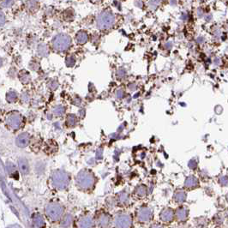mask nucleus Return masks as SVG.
Listing matches in <instances>:
<instances>
[{"label": "nucleus", "mask_w": 228, "mask_h": 228, "mask_svg": "<svg viewBox=\"0 0 228 228\" xmlns=\"http://www.w3.org/2000/svg\"><path fill=\"white\" fill-rule=\"evenodd\" d=\"M114 224L118 227H129L132 224V219L129 215L122 214L115 217Z\"/></svg>", "instance_id": "f257e3e1"}, {"label": "nucleus", "mask_w": 228, "mask_h": 228, "mask_svg": "<svg viewBox=\"0 0 228 228\" xmlns=\"http://www.w3.org/2000/svg\"><path fill=\"white\" fill-rule=\"evenodd\" d=\"M95 182L94 177L92 176V174L87 172V173H81L78 176V183L81 185V186L84 187V188H90L93 185Z\"/></svg>", "instance_id": "f03ea898"}, {"label": "nucleus", "mask_w": 228, "mask_h": 228, "mask_svg": "<svg viewBox=\"0 0 228 228\" xmlns=\"http://www.w3.org/2000/svg\"><path fill=\"white\" fill-rule=\"evenodd\" d=\"M152 210L149 207H142L137 212V218L141 222H148L152 218Z\"/></svg>", "instance_id": "7ed1b4c3"}, {"label": "nucleus", "mask_w": 228, "mask_h": 228, "mask_svg": "<svg viewBox=\"0 0 228 228\" xmlns=\"http://www.w3.org/2000/svg\"><path fill=\"white\" fill-rule=\"evenodd\" d=\"M62 212H63L62 207L58 204H52L48 207V208L47 209V214H48L50 218L53 219H58L62 215Z\"/></svg>", "instance_id": "20e7f679"}, {"label": "nucleus", "mask_w": 228, "mask_h": 228, "mask_svg": "<svg viewBox=\"0 0 228 228\" xmlns=\"http://www.w3.org/2000/svg\"><path fill=\"white\" fill-rule=\"evenodd\" d=\"M68 178L65 174H62L61 172H58L53 176V183L55 184L57 187L58 188H65L68 183Z\"/></svg>", "instance_id": "39448f33"}, {"label": "nucleus", "mask_w": 228, "mask_h": 228, "mask_svg": "<svg viewBox=\"0 0 228 228\" xmlns=\"http://www.w3.org/2000/svg\"><path fill=\"white\" fill-rule=\"evenodd\" d=\"M7 123L11 128L17 129L21 124V117L18 114H15V113L10 114L7 118Z\"/></svg>", "instance_id": "423d86ee"}, {"label": "nucleus", "mask_w": 228, "mask_h": 228, "mask_svg": "<svg viewBox=\"0 0 228 228\" xmlns=\"http://www.w3.org/2000/svg\"><path fill=\"white\" fill-rule=\"evenodd\" d=\"M160 219L161 220H163L164 222H171L173 219V211L171 208H166L164 209L161 213H160Z\"/></svg>", "instance_id": "0eeeda50"}, {"label": "nucleus", "mask_w": 228, "mask_h": 228, "mask_svg": "<svg viewBox=\"0 0 228 228\" xmlns=\"http://www.w3.org/2000/svg\"><path fill=\"white\" fill-rule=\"evenodd\" d=\"M29 140H30V136L28 133H23L21 136H19L17 139V144L19 147H22V148H24L26 147L28 142H29Z\"/></svg>", "instance_id": "6e6552de"}, {"label": "nucleus", "mask_w": 228, "mask_h": 228, "mask_svg": "<svg viewBox=\"0 0 228 228\" xmlns=\"http://www.w3.org/2000/svg\"><path fill=\"white\" fill-rule=\"evenodd\" d=\"M176 217L177 219L179 221H185L187 219V215H188V211L185 207H179L178 208L176 211Z\"/></svg>", "instance_id": "1a4fd4ad"}, {"label": "nucleus", "mask_w": 228, "mask_h": 228, "mask_svg": "<svg viewBox=\"0 0 228 228\" xmlns=\"http://www.w3.org/2000/svg\"><path fill=\"white\" fill-rule=\"evenodd\" d=\"M198 185V179L194 176L188 177L185 182V186L187 188H194Z\"/></svg>", "instance_id": "9d476101"}, {"label": "nucleus", "mask_w": 228, "mask_h": 228, "mask_svg": "<svg viewBox=\"0 0 228 228\" xmlns=\"http://www.w3.org/2000/svg\"><path fill=\"white\" fill-rule=\"evenodd\" d=\"M19 166H20V169H21L22 173H24V174H27L29 171V166H28V160H26L25 159H19Z\"/></svg>", "instance_id": "9b49d317"}, {"label": "nucleus", "mask_w": 228, "mask_h": 228, "mask_svg": "<svg viewBox=\"0 0 228 228\" xmlns=\"http://www.w3.org/2000/svg\"><path fill=\"white\" fill-rule=\"evenodd\" d=\"M186 196H187V195H186L185 191L180 190V191H178V192L175 193V195H174V200L177 202H179L180 203V202H185V200H186Z\"/></svg>", "instance_id": "f8f14e48"}, {"label": "nucleus", "mask_w": 228, "mask_h": 228, "mask_svg": "<svg viewBox=\"0 0 228 228\" xmlns=\"http://www.w3.org/2000/svg\"><path fill=\"white\" fill-rule=\"evenodd\" d=\"M136 194L139 196L143 197L147 195V187L145 185H140L136 188Z\"/></svg>", "instance_id": "ddd939ff"}, {"label": "nucleus", "mask_w": 228, "mask_h": 228, "mask_svg": "<svg viewBox=\"0 0 228 228\" xmlns=\"http://www.w3.org/2000/svg\"><path fill=\"white\" fill-rule=\"evenodd\" d=\"M108 222H109V217L107 215H101L99 218V223L102 226H107Z\"/></svg>", "instance_id": "4468645a"}, {"label": "nucleus", "mask_w": 228, "mask_h": 228, "mask_svg": "<svg viewBox=\"0 0 228 228\" xmlns=\"http://www.w3.org/2000/svg\"><path fill=\"white\" fill-rule=\"evenodd\" d=\"M128 199H129L128 194L125 193V192L120 194V196H119V201H120L122 203H125V202H128Z\"/></svg>", "instance_id": "2eb2a0df"}, {"label": "nucleus", "mask_w": 228, "mask_h": 228, "mask_svg": "<svg viewBox=\"0 0 228 228\" xmlns=\"http://www.w3.org/2000/svg\"><path fill=\"white\" fill-rule=\"evenodd\" d=\"M219 183L220 185H224V186H226L228 185V178L226 176H222L221 178H219Z\"/></svg>", "instance_id": "dca6fc26"}, {"label": "nucleus", "mask_w": 228, "mask_h": 228, "mask_svg": "<svg viewBox=\"0 0 228 228\" xmlns=\"http://www.w3.org/2000/svg\"><path fill=\"white\" fill-rule=\"evenodd\" d=\"M188 166H189V167L191 168V169H196V166H197V163H196V161L195 159H191L189 162V164H188Z\"/></svg>", "instance_id": "f3484780"}, {"label": "nucleus", "mask_w": 228, "mask_h": 228, "mask_svg": "<svg viewBox=\"0 0 228 228\" xmlns=\"http://www.w3.org/2000/svg\"><path fill=\"white\" fill-rule=\"evenodd\" d=\"M224 221V218L221 216H216L215 217V222L218 224H221Z\"/></svg>", "instance_id": "a211bd4d"}, {"label": "nucleus", "mask_w": 228, "mask_h": 228, "mask_svg": "<svg viewBox=\"0 0 228 228\" xmlns=\"http://www.w3.org/2000/svg\"><path fill=\"white\" fill-rule=\"evenodd\" d=\"M123 95H124V93H123V91H118V93H117V96L118 97V98H122L123 97Z\"/></svg>", "instance_id": "6ab92c4d"}, {"label": "nucleus", "mask_w": 228, "mask_h": 228, "mask_svg": "<svg viewBox=\"0 0 228 228\" xmlns=\"http://www.w3.org/2000/svg\"><path fill=\"white\" fill-rule=\"evenodd\" d=\"M226 201H227V202H228V194H227V195H226Z\"/></svg>", "instance_id": "aec40b11"}, {"label": "nucleus", "mask_w": 228, "mask_h": 228, "mask_svg": "<svg viewBox=\"0 0 228 228\" xmlns=\"http://www.w3.org/2000/svg\"><path fill=\"white\" fill-rule=\"evenodd\" d=\"M226 215H227V216H228V210L226 211Z\"/></svg>", "instance_id": "412c9836"}]
</instances>
